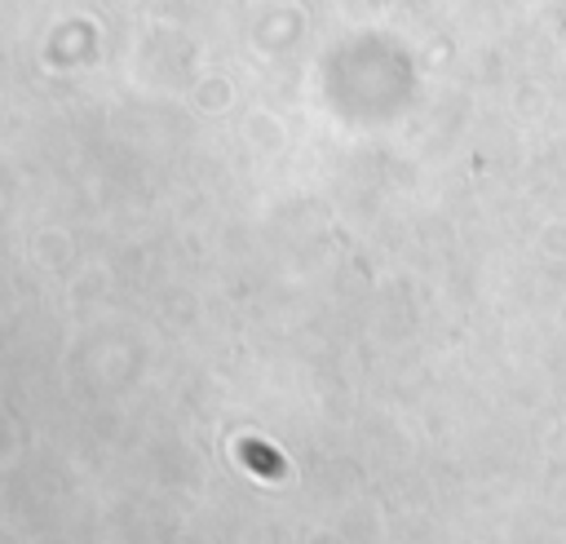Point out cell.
I'll use <instances>...</instances> for the list:
<instances>
[{
    "instance_id": "1",
    "label": "cell",
    "mask_w": 566,
    "mask_h": 544,
    "mask_svg": "<svg viewBox=\"0 0 566 544\" xmlns=\"http://www.w3.org/2000/svg\"><path fill=\"white\" fill-rule=\"evenodd\" d=\"M239 456H243L248 469L261 473V478H283V473H287V460H283L279 451H270L265 442H256V438H243V442H239Z\"/></svg>"
}]
</instances>
